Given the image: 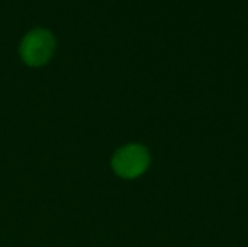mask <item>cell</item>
<instances>
[{
    "label": "cell",
    "instance_id": "1",
    "mask_svg": "<svg viewBox=\"0 0 248 247\" xmlns=\"http://www.w3.org/2000/svg\"><path fill=\"white\" fill-rule=\"evenodd\" d=\"M148 163L150 156L147 148L137 144L118 150L112 160L113 170L125 179H132L142 175L148 167Z\"/></svg>",
    "mask_w": 248,
    "mask_h": 247
},
{
    "label": "cell",
    "instance_id": "2",
    "mask_svg": "<svg viewBox=\"0 0 248 247\" xmlns=\"http://www.w3.org/2000/svg\"><path fill=\"white\" fill-rule=\"evenodd\" d=\"M54 38L45 29H35L29 32L20 45V54L23 60L31 66L44 64L52 54Z\"/></svg>",
    "mask_w": 248,
    "mask_h": 247
}]
</instances>
